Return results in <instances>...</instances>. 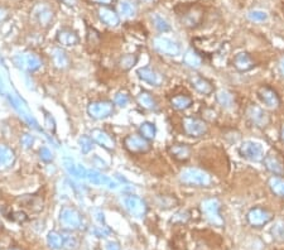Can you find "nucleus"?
Masks as SVG:
<instances>
[{
    "instance_id": "f257e3e1",
    "label": "nucleus",
    "mask_w": 284,
    "mask_h": 250,
    "mask_svg": "<svg viewBox=\"0 0 284 250\" xmlns=\"http://www.w3.org/2000/svg\"><path fill=\"white\" fill-rule=\"evenodd\" d=\"M180 182L185 186H192V187H209L213 182L211 176L207 173L206 171L196 167H189L181 171Z\"/></svg>"
},
{
    "instance_id": "f03ea898",
    "label": "nucleus",
    "mask_w": 284,
    "mask_h": 250,
    "mask_svg": "<svg viewBox=\"0 0 284 250\" xmlns=\"http://www.w3.org/2000/svg\"><path fill=\"white\" fill-rule=\"evenodd\" d=\"M201 210L202 214L206 217V220L209 221L211 225L221 227L224 225V219H222L220 210H221V204L217 199L213 197V199H206L201 202Z\"/></svg>"
},
{
    "instance_id": "7ed1b4c3",
    "label": "nucleus",
    "mask_w": 284,
    "mask_h": 250,
    "mask_svg": "<svg viewBox=\"0 0 284 250\" xmlns=\"http://www.w3.org/2000/svg\"><path fill=\"white\" fill-rule=\"evenodd\" d=\"M273 219H274V214L265 207L257 206V207H251L246 212V221L251 227H255V229L263 227L266 224H269Z\"/></svg>"
},
{
    "instance_id": "20e7f679",
    "label": "nucleus",
    "mask_w": 284,
    "mask_h": 250,
    "mask_svg": "<svg viewBox=\"0 0 284 250\" xmlns=\"http://www.w3.org/2000/svg\"><path fill=\"white\" fill-rule=\"evenodd\" d=\"M60 224L67 231H75L82 225V217L75 207H63L60 212Z\"/></svg>"
},
{
    "instance_id": "39448f33",
    "label": "nucleus",
    "mask_w": 284,
    "mask_h": 250,
    "mask_svg": "<svg viewBox=\"0 0 284 250\" xmlns=\"http://www.w3.org/2000/svg\"><path fill=\"white\" fill-rule=\"evenodd\" d=\"M239 154L244 159L250 162H260L264 158V148L260 143L254 140H245L239 147Z\"/></svg>"
},
{
    "instance_id": "423d86ee",
    "label": "nucleus",
    "mask_w": 284,
    "mask_h": 250,
    "mask_svg": "<svg viewBox=\"0 0 284 250\" xmlns=\"http://www.w3.org/2000/svg\"><path fill=\"white\" fill-rule=\"evenodd\" d=\"M182 129L186 136H193V138L204 136L209 132L206 120L200 118H193V116H187V118L183 119Z\"/></svg>"
},
{
    "instance_id": "0eeeda50",
    "label": "nucleus",
    "mask_w": 284,
    "mask_h": 250,
    "mask_svg": "<svg viewBox=\"0 0 284 250\" xmlns=\"http://www.w3.org/2000/svg\"><path fill=\"white\" fill-rule=\"evenodd\" d=\"M124 147L132 154H145L152 149L149 140L144 139L141 134H129L124 138Z\"/></svg>"
},
{
    "instance_id": "6e6552de",
    "label": "nucleus",
    "mask_w": 284,
    "mask_h": 250,
    "mask_svg": "<svg viewBox=\"0 0 284 250\" xmlns=\"http://www.w3.org/2000/svg\"><path fill=\"white\" fill-rule=\"evenodd\" d=\"M114 106L115 104L108 100H99V101H93L87 106V113L93 119L96 120H102L114 114Z\"/></svg>"
},
{
    "instance_id": "1a4fd4ad",
    "label": "nucleus",
    "mask_w": 284,
    "mask_h": 250,
    "mask_svg": "<svg viewBox=\"0 0 284 250\" xmlns=\"http://www.w3.org/2000/svg\"><path fill=\"white\" fill-rule=\"evenodd\" d=\"M153 47L157 52L169 57H176L181 53V48L176 41L167 38V37H157L153 40Z\"/></svg>"
},
{
    "instance_id": "9d476101",
    "label": "nucleus",
    "mask_w": 284,
    "mask_h": 250,
    "mask_svg": "<svg viewBox=\"0 0 284 250\" xmlns=\"http://www.w3.org/2000/svg\"><path fill=\"white\" fill-rule=\"evenodd\" d=\"M124 206H125L126 211L132 216L137 217V219H142L147 214V204L141 197L134 196V195H129L124 199Z\"/></svg>"
},
{
    "instance_id": "9b49d317",
    "label": "nucleus",
    "mask_w": 284,
    "mask_h": 250,
    "mask_svg": "<svg viewBox=\"0 0 284 250\" xmlns=\"http://www.w3.org/2000/svg\"><path fill=\"white\" fill-rule=\"evenodd\" d=\"M14 64L19 67V68L28 71V72H34L39 67L42 66V61L39 60L38 56L34 53H24L18 54L13 58Z\"/></svg>"
},
{
    "instance_id": "f8f14e48",
    "label": "nucleus",
    "mask_w": 284,
    "mask_h": 250,
    "mask_svg": "<svg viewBox=\"0 0 284 250\" xmlns=\"http://www.w3.org/2000/svg\"><path fill=\"white\" fill-rule=\"evenodd\" d=\"M257 93L261 103L265 105V108L275 110L281 106V97L274 89L269 88V86H261L258 89Z\"/></svg>"
},
{
    "instance_id": "ddd939ff",
    "label": "nucleus",
    "mask_w": 284,
    "mask_h": 250,
    "mask_svg": "<svg viewBox=\"0 0 284 250\" xmlns=\"http://www.w3.org/2000/svg\"><path fill=\"white\" fill-rule=\"evenodd\" d=\"M246 118L253 125L258 128H264L269 124V116L260 106L251 104L246 108Z\"/></svg>"
},
{
    "instance_id": "4468645a",
    "label": "nucleus",
    "mask_w": 284,
    "mask_h": 250,
    "mask_svg": "<svg viewBox=\"0 0 284 250\" xmlns=\"http://www.w3.org/2000/svg\"><path fill=\"white\" fill-rule=\"evenodd\" d=\"M255 65L257 64H255L254 58L251 57V54L248 52H240V53L235 54L233 60V66L239 72H248V71L254 68Z\"/></svg>"
},
{
    "instance_id": "2eb2a0df",
    "label": "nucleus",
    "mask_w": 284,
    "mask_h": 250,
    "mask_svg": "<svg viewBox=\"0 0 284 250\" xmlns=\"http://www.w3.org/2000/svg\"><path fill=\"white\" fill-rule=\"evenodd\" d=\"M85 180L90 182V183L96 184V186H106L109 187V188H111V190H114V188H117L118 187L117 182H114L111 178L108 177V176L102 175V173L95 171V169H87Z\"/></svg>"
},
{
    "instance_id": "dca6fc26",
    "label": "nucleus",
    "mask_w": 284,
    "mask_h": 250,
    "mask_svg": "<svg viewBox=\"0 0 284 250\" xmlns=\"http://www.w3.org/2000/svg\"><path fill=\"white\" fill-rule=\"evenodd\" d=\"M90 136L93 138L94 142H96L97 144L104 147L105 149H108V151H114V149H115L117 142H115V139H114L109 133L104 132V130L101 129H94L91 130Z\"/></svg>"
},
{
    "instance_id": "f3484780",
    "label": "nucleus",
    "mask_w": 284,
    "mask_h": 250,
    "mask_svg": "<svg viewBox=\"0 0 284 250\" xmlns=\"http://www.w3.org/2000/svg\"><path fill=\"white\" fill-rule=\"evenodd\" d=\"M137 73L139 79L147 84H150L152 86H161L163 82V77L161 76V73H158L156 69L150 68V67H142L138 69Z\"/></svg>"
},
{
    "instance_id": "a211bd4d",
    "label": "nucleus",
    "mask_w": 284,
    "mask_h": 250,
    "mask_svg": "<svg viewBox=\"0 0 284 250\" xmlns=\"http://www.w3.org/2000/svg\"><path fill=\"white\" fill-rule=\"evenodd\" d=\"M263 163L264 167L272 175L279 176V177L284 176V164L281 162V159L277 156H274V154H268V156H265L263 158Z\"/></svg>"
},
{
    "instance_id": "6ab92c4d",
    "label": "nucleus",
    "mask_w": 284,
    "mask_h": 250,
    "mask_svg": "<svg viewBox=\"0 0 284 250\" xmlns=\"http://www.w3.org/2000/svg\"><path fill=\"white\" fill-rule=\"evenodd\" d=\"M57 42L60 43L63 47H73L80 42L77 33L75 30L69 29V28H63L57 33Z\"/></svg>"
},
{
    "instance_id": "aec40b11",
    "label": "nucleus",
    "mask_w": 284,
    "mask_h": 250,
    "mask_svg": "<svg viewBox=\"0 0 284 250\" xmlns=\"http://www.w3.org/2000/svg\"><path fill=\"white\" fill-rule=\"evenodd\" d=\"M168 152L178 162H186L191 158V148L187 144H172L168 148Z\"/></svg>"
},
{
    "instance_id": "412c9836",
    "label": "nucleus",
    "mask_w": 284,
    "mask_h": 250,
    "mask_svg": "<svg viewBox=\"0 0 284 250\" xmlns=\"http://www.w3.org/2000/svg\"><path fill=\"white\" fill-rule=\"evenodd\" d=\"M51 58L53 62L54 67L58 69H67L71 65L69 54L62 48H53L51 52Z\"/></svg>"
},
{
    "instance_id": "4be33fe9",
    "label": "nucleus",
    "mask_w": 284,
    "mask_h": 250,
    "mask_svg": "<svg viewBox=\"0 0 284 250\" xmlns=\"http://www.w3.org/2000/svg\"><path fill=\"white\" fill-rule=\"evenodd\" d=\"M202 12L197 8H191L189 12L182 14V23L187 28H196L202 22Z\"/></svg>"
},
{
    "instance_id": "5701e85b",
    "label": "nucleus",
    "mask_w": 284,
    "mask_h": 250,
    "mask_svg": "<svg viewBox=\"0 0 284 250\" xmlns=\"http://www.w3.org/2000/svg\"><path fill=\"white\" fill-rule=\"evenodd\" d=\"M191 84L194 90L197 91V92L202 93V95H211L213 92V84L206 77H202V76L197 75L193 76L191 79Z\"/></svg>"
},
{
    "instance_id": "b1692460",
    "label": "nucleus",
    "mask_w": 284,
    "mask_h": 250,
    "mask_svg": "<svg viewBox=\"0 0 284 250\" xmlns=\"http://www.w3.org/2000/svg\"><path fill=\"white\" fill-rule=\"evenodd\" d=\"M216 101L221 108L226 109V110H231L235 106L237 101H235V96L231 91L226 90V89H221L216 92Z\"/></svg>"
},
{
    "instance_id": "393cba45",
    "label": "nucleus",
    "mask_w": 284,
    "mask_h": 250,
    "mask_svg": "<svg viewBox=\"0 0 284 250\" xmlns=\"http://www.w3.org/2000/svg\"><path fill=\"white\" fill-rule=\"evenodd\" d=\"M99 18L100 21L106 24L108 27H117L119 24V15L114 10L109 9V8H100L99 9Z\"/></svg>"
},
{
    "instance_id": "a878e982",
    "label": "nucleus",
    "mask_w": 284,
    "mask_h": 250,
    "mask_svg": "<svg viewBox=\"0 0 284 250\" xmlns=\"http://www.w3.org/2000/svg\"><path fill=\"white\" fill-rule=\"evenodd\" d=\"M15 162V153L12 148L0 145V168H9Z\"/></svg>"
},
{
    "instance_id": "bb28decb",
    "label": "nucleus",
    "mask_w": 284,
    "mask_h": 250,
    "mask_svg": "<svg viewBox=\"0 0 284 250\" xmlns=\"http://www.w3.org/2000/svg\"><path fill=\"white\" fill-rule=\"evenodd\" d=\"M193 105V100L189 95H176L170 99V106L178 112H183L187 110Z\"/></svg>"
},
{
    "instance_id": "cd10ccee",
    "label": "nucleus",
    "mask_w": 284,
    "mask_h": 250,
    "mask_svg": "<svg viewBox=\"0 0 284 250\" xmlns=\"http://www.w3.org/2000/svg\"><path fill=\"white\" fill-rule=\"evenodd\" d=\"M202 57L194 49H189L183 56V64L192 69H198L202 66Z\"/></svg>"
},
{
    "instance_id": "c85d7f7f",
    "label": "nucleus",
    "mask_w": 284,
    "mask_h": 250,
    "mask_svg": "<svg viewBox=\"0 0 284 250\" xmlns=\"http://www.w3.org/2000/svg\"><path fill=\"white\" fill-rule=\"evenodd\" d=\"M34 15H36L37 21L43 27H47L49 23H51L52 18H53V13L52 10L46 5H39L37 6L36 10H34Z\"/></svg>"
},
{
    "instance_id": "c756f323",
    "label": "nucleus",
    "mask_w": 284,
    "mask_h": 250,
    "mask_svg": "<svg viewBox=\"0 0 284 250\" xmlns=\"http://www.w3.org/2000/svg\"><path fill=\"white\" fill-rule=\"evenodd\" d=\"M269 190L272 191L273 195H275L279 199H284V178L279 176H273L268 181Z\"/></svg>"
},
{
    "instance_id": "7c9ffc66",
    "label": "nucleus",
    "mask_w": 284,
    "mask_h": 250,
    "mask_svg": "<svg viewBox=\"0 0 284 250\" xmlns=\"http://www.w3.org/2000/svg\"><path fill=\"white\" fill-rule=\"evenodd\" d=\"M137 101L142 108L147 109V110H156L157 108L156 99L149 92H147V91H142L137 96Z\"/></svg>"
},
{
    "instance_id": "2f4dec72",
    "label": "nucleus",
    "mask_w": 284,
    "mask_h": 250,
    "mask_svg": "<svg viewBox=\"0 0 284 250\" xmlns=\"http://www.w3.org/2000/svg\"><path fill=\"white\" fill-rule=\"evenodd\" d=\"M139 134L143 136L144 139H147V140H153V139L156 138L157 134V127L154 123H150V121H144V123L141 124V127H139Z\"/></svg>"
},
{
    "instance_id": "473e14b6",
    "label": "nucleus",
    "mask_w": 284,
    "mask_h": 250,
    "mask_svg": "<svg viewBox=\"0 0 284 250\" xmlns=\"http://www.w3.org/2000/svg\"><path fill=\"white\" fill-rule=\"evenodd\" d=\"M137 62H138L137 54L133 53L124 54V56H121V57L119 58V61H118V66H119V68L121 69V71H129V69L133 68V67L137 65Z\"/></svg>"
},
{
    "instance_id": "72a5a7b5",
    "label": "nucleus",
    "mask_w": 284,
    "mask_h": 250,
    "mask_svg": "<svg viewBox=\"0 0 284 250\" xmlns=\"http://www.w3.org/2000/svg\"><path fill=\"white\" fill-rule=\"evenodd\" d=\"M119 12L125 18H133L137 14V6L134 5L132 0H120Z\"/></svg>"
},
{
    "instance_id": "f704fd0d",
    "label": "nucleus",
    "mask_w": 284,
    "mask_h": 250,
    "mask_svg": "<svg viewBox=\"0 0 284 250\" xmlns=\"http://www.w3.org/2000/svg\"><path fill=\"white\" fill-rule=\"evenodd\" d=\"M156 204L158 207L163 208V210H168V208H173L178 205V200L174 196L170 195H162L156 199Z\"/></svg>"
},
{
    "instance_id": "c9c22d12",
    "label": "nucleus",
    "mask_w": 284,
    "mask_h": 250,
    "mask_svg": "<svg viewBox=\"0 0 284 250\" xmlns=\"http://www.w3.org/2000/svg\"><path fill=\"white\" fill-rule=\"evenodd\" d=\"M47 243L48 245L54 250L62 249L65 248V238H63L62 234L57 231H51L47 236Z\"/></svg>"
},
{
    "instance_id": "e433bc0d",
    "label": "nucleus",
    "mask_w": 284,
    "mask_h": 250,
    "mask_svg": "<svg viewBox=\"0 0 284 250\" xmlns=\"http://www.w3.org/2000/svg\"><path fill=\"white\" fill-rule=\"evenodd\" d=\"M153 25L158 30L159 33H166V32H169L170 30V24L168 23L167 19H165L162 15L154 14L152 17Z\"/></svg>"
},
{
    "instance_id": "4c0bfd02",
    "label": "nucleus",
    "mask_w": 284,
    "mask_h": 250,
    "mask_svg": "<svg viewBox=\"0 0 284 250\" xmlns=\"http://www.w3.org/2000/svg\"><path fill=\"white\" fill-rule=\"evenodd\" d=\"M246 17H248L249 21L254 22V23H264V22H266L268 21V18H269L268 13L260 9L250 10V12H248Z\"/></svg>"
},
{
    "instance_id": "58836bf2",
    "label": "nucleus",
    "mask_w": 284,
    "mask_h": 250,
    "mask_svg": "<svg viewBox=\"0 0 284 250\" xmlns=\"http://www.w3.org/2000/svg\"><path fill=\"white\" fill-rule=\"evenodd\" d=\"M78 145L81 152L84 154H89L94 148V140L90 136H81L78 138Z\"/></svg>"
},
{
    "instance_id": "ea45409f",
    "label": "nucleus",
    "mask_w": 284,
    "mask_h": 250,
    "mask_svg": "<svg viewBox=\"0 0 284 250\" xmlns=\"http://www.w3.org/2000/svg\"><path fill=\"white\" fill-rule=\"evenodd\" d=\"M272 232L273 239L277 241H283L284 240V220H279L274 224V226L270 230Z\"/></svg>"
},
{
    "instance_id": "a19ab883",
    "label": "nucleus",
    "mask_w": 284,
    "mask_h": 250,
    "mask_svg": "<svg viewBox=\"0 0 284 250\" xmlns=\"http://www.w3.org/2000/svg\"><path fill=\"white\" fill-rule=\"evenodd\" d=\"M129 101H130V97H129V93L125 92V91H120L114 97V104L120 106V108H124V106L128 105Z\"/></svg>"
},
{
    "instance_id": "79ce46f5",
    "label": "nucleus",
    "mask_w": 284,
    "mask_h": 250,
    "mask_svg": "<svg viewBox=\"0 0 284 250\" xmlns=\"http://www.w3.org/2000/svg\"><path fill=\"white\" fill-rule=\"evenodd\" d=\"M63 167L69 172V175H71L72 177L78 178V164H76L72 159H63Z\"/></svg>"
},
{
    "instance_id": "37998d69",
    "label": "nucleus",
    "mask_w": 284,
    "mask_h": 250,
    "mask_svg": "<svg viewBox=\"0 0 284 250\" xmlns=\"http://www.w3.org/2000/svg\"><path fill=\"white\" fill-rule=\"evenodd\" d=\"M189 216H191V215H189V211H180V212H177V214L170 219V223H180V224L187 223V221L189 220Z\"/></svg>"
},
{
    "instance_id": "c03bdc74",
    "label": "nucleus",
    "mask_w": 284,
    "mask_h": 250,
    "mask_svg": "<svg viewBox=\"0 0 284 250\" xmlns=\"http://www.w3.org/2000/svg\"><path fill=\"white\" fill-rule=\"evenodd\" d=\"M39 158L42 159V162L49 163L53 160V156H52V152L48 149L47 147H42L39 149Z\"/></svg>"
},
{
    "instance_id": "a18cd8bd",
    "label": "nucleus",
    "mask_w": 284,
    "mask_h": 250,
    "mask_svg": "<svg viewBox=\"0 0 284 250\" xmlns=\"http://www.w3.org/2000/svg\"><path fill=\"white\" fill-rule=\"evenodd\" d=\"M21 143L24 148H30L34 143V136L30 134H23L21 138Z\"/></svg>"
},
{
    "instance_id": "49530a36",
    "label": "nucleus",
    "mask_w": 284,
    "mask_h": 250,
    "mask_svg": "<svg viewBox=\"0 0 284 250\" xmlns=\"http://www.w3.org/2000/svg\"><path fill=\"white\" fill-rule=\"evenodd\" d=\"M45 123H46V127H47L48 129L51 130V132H54V130H56V121H54V119L52 118L51 114H48V113H46Z\"/></svg>"
},
{
    "instance_id": "de8ad7c7",
    "label": "nucleus",
    "mask_w": 284,
    "mask_h": 250,
    "mask_svg": "<svg viewBox=\"0 0 284 250\" xmlns=\"http://www.w3.org/2000/svg\"><path fill=\"white\" fill-rule=\"evenodd\" d=\"M65 238V247L69 248V249H73V248L77 247V240H76L73 236L70 235H63Z\"/></svg>"
},
{
    "instance_id": "09e8293b",
    "label": "nucleus",
    "mask_w": 284,
    "mask_h": 250,
    "mask_svg": "<svg viewBox=\"0 0 284 250\" xmlns=\"http://www.w3.org/2000/svg\"><path fill=\"white\" fill-rule=\"evenodd\" d=\"M94 232H95L96 236H99V238H104V236H106L109 234V230L105 227V226H102V227H97V229L94 230Z\"/></svg>"
},
{
    "instance_id": "8fccbe9b",
    "label": "nucleus",
    "mask_w": 284,
    "mask_h": 250,
    "mask_svg": "<svg viewBox=\"0 0 284 250\" xmlns=\"http://www.w3.org/2000/svg\"><path fill=\"white\" fill-rule=\"evenodd\" d=\"M13 219L18 221V223H24V221L27 220L28 217H27V215L24 214V212H21V211H19V212H15L14 216H13Z\"/></svg>"
},
{
    "instance_id": "3c124183",
    "label": "nucleus",
    "mask_w": 284,
    "mask_h": 250,
    "mask_svg": "<svg viewBox=\"0 0 284 250\" xmlns=\"http://www.w3.org/2000/svg\"><path fill=\"white\" fill-rule=\"evenodd\" d=\"M278 69H279V73L282 75V77L284 79V54L282 56L281 58H279V62H278Z\"/></svg>"
},
{
    "instance_id": "603ef678",
    "label": "nucleus",
    "mask_w": 284,
    "mask_h": 250,
    "mask_svg": "<svg viewBox=\"0 0 284 250\" xmlns=\"http://www.w3.org/2000/svg\"><path fill=\"white\" fill-rule=\"evenodd\" d=\"M106 250H120V247L118 243H109L108 249Z\"/></svg>"
},
{
    "instance_id": "864d4df0",
    "label": "nucleus",
    "mask_w": 284,
    "mask_h": 250,
    "mask_svg": "<svg viewBox=\"0 0 284 250\" xmlns=\"http://www.w3.org/2000/svg\"><path fill=\"white\" fill-rule=\"evenodd\" d=\"M96 1L99 4H102V5H109L113 0H96Z\"/></svg>"
},
{
    "instance_id": "5fc2aeb1",
    "label": "nucleus",
    "mask_w": 284,
    "mask_h": 250,
    "mask_svg": "<svg viewBox=\"0 0 284 250\" xmlns=\"http://www.w3.org/2000/svg\"><path fill=\"white\" fill-rule=\"evenodd\" d=\"M100 223H104V214L102 212H97V217H96Z\"/></svg>"
},
{
    "instance_id": "6e6d98bb",
    "label": "nucleus",
    "mask_w": 284,
    "mask_h": 250,
    "mask_svg": "<svg viewBox=\"0 0 284 250\" xmlns=\"http://www.w3.org/2000/svg\"><path fill=\"white\" fill-rule=\"evenodd\" d=\"M281 140L284 143V124L282 125V128H281Z\"/></svg>"
},
{
    "instance_id": "4d7b16f0",
    "label": "nucleus",
    "mask_w": 284,
    "mask_h": 250,
    "mask_svg": "<svg viewBox=\"0 0 284 250\" xmlns=\"http://www.w3.org/2000/svg\"><path fill=\"white\" fill-rule=\"evenodd\" d=\"M6 17V14H5V12H4L3 9H0V21H1V19H4Z\"/></svg>"
},
{
    "instance_id": "13d9d810",
    "label": "nucleus",
    "mask_w": 284,
    "mask_h": 250,
    "mask_svg": "<svg viewBox=\"0 0 284 250\" xmlns=\"http://www.w3.org/2000/svg\"><path fill=\"white\" fill-rule=\"evenodd\" d=\"M142 1H144V3H149V1H152V0H142Z\"/></svg>"
},
{
    "instance_id": "bf43d9fd",
    "label": "nucleus",
    "mask_w": 284,
    "mask_h": 250,
    "mask_svg": "<svg viewBox=\"0 0 284 250\" xmlns=\"http://www.w3.org/2000/svg\"><path fill=\"white\" fill-rule=\"evenodd\" d=\"M283 12H284V6H283Z\"/></svg>"
}]
</instances>
